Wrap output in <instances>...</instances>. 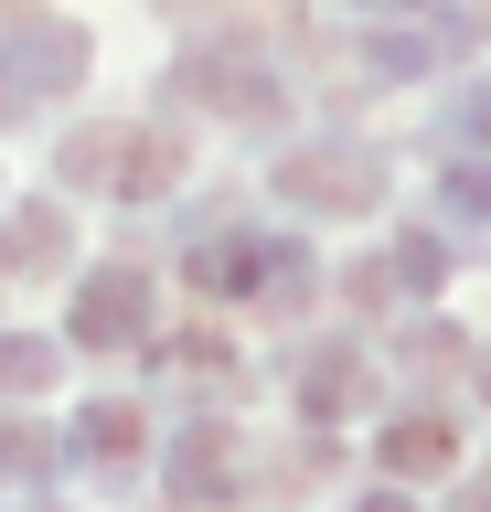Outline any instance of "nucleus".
Segmentation results:
<instances>
[{"label": "nucleus", "mask_w": 491, "mask_h": 512, "mask_svg": "<svg viewBox=\"0 0 491 512\" xmlns=\"http://www.w3.org/2000/svg\"><path fill=\"white\" fill-rule=\"evenodd\" d=\"M139 331H150V288H139V267L86 278V299H75V342H139Z\"/></svg>", "instance_id": "obj_1"}, {"label": "nucleus", "mask_w": 491, "mask_h": 512, "mask_svg": "<svg viewBox=\"0 0 491 512\" xmlns=\"http://www.w3.org/2000/svg\"><path fill=\"white\" fill-rule=\"evenodd\" d=\"M54 256H65V214L54 203H22L11 214V267H54Z\"/></svg>", "instance_id": "obj_2"}, {"label": "nucleus", "mask_w": 491, "mask_h": 512, "mask_svg": "<svg viewBox=\"0 0 491 512\" xmlns=\"http://www.w3.org/2000/svg\"><path fill=\"white\" fill-rule=\"evenodd\" d=\"M33 384H54V352L11 331V342H0V395H33Z\"/></svg>", "instance_id": "obj_3"}]
</instances>
